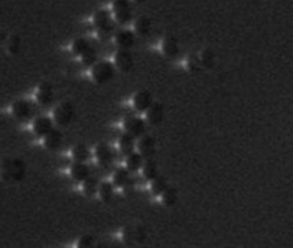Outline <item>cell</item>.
I'll return each instance as SVG.
<instances>
[{
    "instance_id": "cell-1",
    "label": "cell",
    "mask_w": 293,
    "mask_h": 248,
    "mask_svg": "<svg viewBox=\"0 0 293 248\" xmlns=\"http://www.w3.org/2000/svg\"><path fill=\"white\" fill-rule=\"evenodd\" d=\"M26 175V164L21 158H7L2 162V177L5 182H21Z\"/></svg>"
},
{
    "instance_id": "cell-2",
    "label": "cell",
    "mask_w": 293,
    "mask_h": 248,
    "mask_svg": "<svg viewBox=\"0 0 293 248\" xmlns=\"http://www.w3.org/2000/svg\"><path fill=\"white\" fill-rule=\"evenodd\" d=\"M115 75V67L108 61L98 62L92 67L91 77L93 81L98 84H104L109 81Z\"/></svg>"
},
{
    "instance_id": "cell-3",
    "label": "cell",
    "mask_w": 293,
    "mask_h": 248,
    "mask_svg": "<svg viewBox=\"0 0 293 248\" xmlns=\"http://www.w3.org/2000/svg\"><path fill=\"white\" fill-rule=\"evenodd\" d=\"M75 109L70 102H63L61 105L56 106L53 111V119L61 127H67L73 119Z\"/></svg>"
},
{
    "instance_id": "cell-4",
    "label": "cell",
    "mask_w": 293,
    "mask_h": 248,
    "mask_svg": "<svg viewBox=\"0 0 293 248\" xmlns=\"http://www.w3.org/2000/svg\"><path fill=\"white\" fill-rule=\"evenodd\" d=\"M124 128L126 130V133L136 138L144 136L146 126V122L140 117H127L124 121Z\"/></svg>"
},
{
    "instance_id": "cell-5",
    "label": "cell",
    "mask_w": 293,
    "mask_h": 248,
    "mask_svg": "<svg viewBox=\"0 0 293 248\" xmlns=\"http://www.w3.org/2000/svg\"><path fill=\"white\" fill-rule=\"evenodd\" d=\"M95 155L101 167L109 168L113 164L114 155L110 147L106 143H100L98 145L95 150Z\"/></svg>"
},
{
    "instance_id": "cell-6",
    "label": "cell",
    "mask_w": 293,
    "mask_h": 248,
    "mask_svg": "<svg viewBox=\"0 0 293 248\" xmlns=\"http://www.w3.org/2000/svg\"><path fill=\"white\" fill-rule=\"evenodd\" d=\"M115 64L123 72L131 71L134 66V57L127 49H119L115 55Z\"/></svg>"
},
{
    "instance_id": "cell-7",
    "label": "cell",
    "mask_w": 293,
    "mask_h": 248,
    "mask_svg": "<svg viewBox=\"0 0 293 248\" xmlns=\"http://www.w3.org/2000/svg\"><path fill=\"white\" fill-rule=\"evenodd\" d=\"M137 148L145 160L152 159L155 152V140L151 136H144L137 144Z\"/></svg>"
},
{
    "instance_id": "cell-8",
    "label": "cell",
    "mask_w": 293,
    "mask_h": 248,
    "mask_svg": "<svg viewBox=\"0 0 293 248\" xmlns=\"http://www.w3.org/2000/svg\"><path fill=\"white\" fill-rule=\"evenodd\" d=\"M164 115V108L162 103L153 102L146 110V120L150 125L157 126L162 123Z\"/></svg>"
},
{
    "instance_id": "cell-9",
    "label": "cell",
    "mask_w": 293,
    "mask_h": 248,
    "mask_svg": "<svg viewBox=\"0 0 293 248\" xmlns=\"http://www.w3.org/2000/svg\"><path fill=\"white\" fill-rule=\"evenodd\" d=\"M152 103V94L147 91L137 92L133 99V105L137 111H146Z\"/></svg>"
},
{
    "instance_id": "cell-10",
    "label": "cell",
    "mask_w": 293,
    "mask_h": 248,
    "mask_svg": "<svg viewBox=\"0 0 293 248\" xmlns=\"http://www.w3.org/2000/svg\"><path fill=\"white\" fill-rule=\"evenodd\" d=\"M36 99L42 106H48L53 99V88L48 82L41 83L36 92Z\"/></svg>"
},
{
    "instance_id": "cell-11",
    "label": "cell",
    "mask_w": 293,
    "mask_h": 248,
    "mask_svg": "<svg viewBox=\"0 0 293 248\" xmlns=\"http://www.w3.org/2000/svg\"><path fill=\"white\" fill-rule=\"evenodd\" d=\"M115 41L120 49L129 50L135 45L136 35L130 30L118 31L115 35Z\"/></svg>"
},
{
    "instance_id": "cell-12",
    "label": "cell",
    "mask_w": 293,
    "mask_h": 248,
    "mask_svg": "<svg viewBox=\"0 0 293 248\" xmlns=\"http://www.w3.org/2000/svg\"><path fill=\"white\" fill-rule=\"evenodd\" d=\"M53 129V124L51 118L46 117H38L33 124V130L39 137H46Z\"/></svg>"
},
{
    "instance_id": "cell-13",
    "label": "cell",
    "mask_w": 293,
    "mask_h": 248,
    "mask_svg": "<svg viewBox=\"0 0 293 248\" xmlns=\"http://www.w3.org/2000/svg\"><path fill=\"white\" fill-rule=\"evenodd\" d=\"M12 113L18 119H26L31 116L32 106L29 102L24 99L16 100L12 105Z\"/></svg>"
},
{
    "instance_id": "cell-14",
    "label": "cell",
    "mask_w": 293,
    "mask_h": 248,
    "mask_svg": "<svg viewBox=\"0 0 293 248\" xmlns=\"http://www.w3.org/2000/svg\"><path fill=\"white\" fill-rule=\"evenodd\" d=\"M62 138L63 136L61 132L53 128L45 137V146L50 151L58 150L62 144Z\"/></svg>"
},
{
    "instance_id": "cell-15",
    "label": "cell",
    "mask_w": 293,
    "mask_h": 248,
    "mask_svg": "<svg viewBox=\"0 0 293 248\" xmlns=\"http://www.w3.org/2000/svg\"><path fill=\"white\" fill-rule=\"evenodd\" d=\"M162 51L164 55L175 57L180 51V45L173 36H167L162 42Z\"/></svg>"
},
{
    "instance_id": "cell-16",
    "label": "cell",
    "mask_w": 293,
    "mask_h": 248,
    "mask_svg": "<svg viewBox=\"0 0 293 248\" xmlns=\"http://www.w3.org/2000/svg\"><path fill=\"white\" fill-rule=\"evenodd\" d=\"M71 175L76 181L84 182L91 176V172L84 162H75L71 165Z\"/></svg>"
},
{
    "instance_id": "cell-17",
    "label": "cell",
    "mask_w": 293,
    "mask_h": 248,
    "mask_svg": "<svg viewBox=\"0 0 293 248\" xmlns=\"http://www.w3.org/2000/svg\"><path fill=\"white\" fill-rule=\"evenodd\" d=\"M135 32L140 36H146L150 34L152 30V22L149 17L143 15L138 17L135 22Z\"/></svg>"
},
{
    "instance_id": "cell-18",
    "label": "cell",
    "mask_w": 293,
    "mask_h": 248,
    "mask_svg": "<svg viewBox=\"0 0 293 248\" xmlns=\"http://www.w3.org/2000/svg\"><path fill=\"white\" fill-rule=\"evenodd\" d=\"M119 149L125 156L135 152V137L127 133L122 135L119 139Z\"/></svg>"
},
{
    "instance_id": "cell-19",
    "label": "cell",
    "mask_w": 293,
    "mask_h": 248,
    "mask_svg": "<svg viewBox=\"0 0 293 248\" xmlns=\"http://www.w3.org/2000/svg\"><path fill=\"white\" fill-rule=\"evenodd\" d=\"M145 162V158L142 156L139 152H133L127 156L126 167L130 172H137L140 168L143 167Z\"/></svg>"
},
{
    "instance_id": "cell-20",
    "label": "cell",
    "mask_w": 293,
    "mask_h": 248,
    "mask_svg": "<svg viewBox=\"0 0 293 248\" xmlns=\"http://www.w3.org/2000/svg\"><path fill=\"white\" fill-rule=\"evenodd\" d=\"M130 179V172L128 171V169L127 167L120 168L115 172L113 176V184L116 187L124 188Z\"/></svg>"
},
{
    "instance_id": "cell-21",
    "label": "cell",
    "mask_w": 293,
    "mask_h": 248,
    "mask_svg": "<svg viewBox=\"0 0 293 248\" xmlns=\"http://www.w3.org/2000/svg\"><path fill=\"white\" fill-rule=\"evenodd\" d=\"M143 175L148 181H153L158 176L156 162L152 159H147L143 165Z\"/></svg>"
},
{
    "instance_id": "cell-22",
    "label": "cell",
    "mask_w": 293,
    "mask_h": 248,
    "mask_svg": "<svg viewBox=\"0 0 293 248\" xmlns=\"http://www.w3.org/2000/svg\"><path fill=\"white\" fill-rule=\"evenodd\" d=\"M72 157L75 162H85L91 157V152L85 145L79 144L72 150Z\"/></svg>"
},
{
    "instance_id": "cell-23",
    "label": "cell",
    "mask_w": 293,
    "mask_h": 248,
    "mask_svg": "<svg viewBox=\"0 0 293 248\" xmlns=\"http://www.w3.org/2000/svg\"><path fill=\"white\" fill-rule=\"evenodd\" d=\"M93 22L97 29L110 25V13L106 9L97 11L93 16Z\"/></svg>"
},
{
    "instance_id": "cell-24",
    "label": "cell",
    "mask_w": 293,
    "mask_h": 248,
    "mask_svg": "<svg viewBox=\"0 0 293 248\" xmlns=\"http://www.w3.org/2000/svg\"><path fill=\"white\" fill-rule=\"evenodd\" d=\"M98 194L102 201L106 203L110 202L114 195V184L108 182L101 183V185L98 188Z\"/></svg>"
},
{
    "instance_id": "cell-25",
    "label": "cell",
    "mask_w": 293,
    "mask_h": 248,
    "mask_svg": "<svg viewBox=\"0 0 293 248\" xmlns=\"http://www.w3.org/2000/svg\"><path fill=\"white\" fill-rule=\"evenodd\" d=\"M161 196H162V203L166 207H172L177 202L178 193L176 189H174V188H167Z\"/></svg>"
},
{
    "instance_id": "cell-26",
    "label": "cell",
    "mask_w": 293,
    "mask_h": 248,
    "mask_svg": "<svg viewBox=\"0 0 293 248\" xmlns=\"http://www.w3.org/2000/svg\"><path fill=\"white\" fill-rule=\"evenodd\" d=\"M98 182L96 178L90 177L86 179L83 184H82V189L83 192L86 194L87 196H93L95 195L97 193H98Z\"/></svg>"
},
{
    "instance_id": "cell-27",
    "label": "cell",
    "mask_w": 293,
    "mask_h": 248,
    "mask_svg": "<svg viewBox=\"0 0 293 248\" xmlns=\"http://www.w3.org/2000/svg\"><path fill=\"white\" fill-rule=\"evenodd\" d=\"M22 40L18 35L13 34L9 36L7 41V51L12 55H16L20 51Z\"/></svg>"
},
{
    "instance_id": "cell-28",
    "label": "cell",
    "mask_w": 293,
    "mask_h": 248,
    "mask_svg": "<svg viewBox=\"0 0 293 248\" xmlns=\"http://www.w3.org/2000/svg\"><path fill=\"white\" fill-rule=\"evenodd\" d=\"M200 60L202 62V66L206 69H211L213 66L215 65L216 62V55L211 49H205L202 52L199 54Z\"/></svg>"
},
{
    "instance_id": "cell-29",
    "label": "cell",
    "mask_w": 293,
    "mask_h": 248,
    "mask_svg": "<svg viewBox=\"0 0 293 248\" xmlns=\"http://www.w3.org/2000/svg\"><path fill=\"white\" fill-rule=\"evenodd\" d=\"M91 46L89 41L84 38H78L72 44V52L77 56H81L88 51Z\"/></svg>"
},
{
    "instance_id": "cell-30",
    "label": "cell",
    "mask_w": 293,
    "mask_h": 248,
    "mask_svg": "<svg viewBox=\"0 0 293 248\" xmlns=\"http://www.w3.org/2000/svg\"><path fill=\"white\" fill-rule=\"evenodd\" d=\"M152 192L154 195H162L164 191L169 187L167 185L166 180L163 176L158 175L153 181H152Z\"/></svg>"
},
{
    "instance_id": "cell-31",
    "label": "cell",
    "mask_w": 293,
    "mask_h": 248,
    "mask_svg": "<svg viewBox=\"0 0 293 248\" xmlns=\"http://www.w3.org/2000/svg\"><path fill=\"white\" fill-rule=\"evenodd\" d=\"M81 57V61L85 66H93L96 64L97 59H98V53L97 51L91 47L88 51H85Z\"/></svg>"
},
{
    "instance_id": "cell-32",
    "label": "cell",
    "mask_w": 293,
    "mask_h": 248,
    "mask_svg": "<svg viewBox=\"0 0 293 248\" xmlns=\"http://www.w3.org/2000/svg\"><path fill=\"white\" fill-rule=\"evenodd\" d=\"M202 62L200 57L197 54H191L187 61V68L191 72H197L202 68Z\"/></svg>"
},
{
    "instance_id": "cell-33",
    "label": "cell",
    "mask_w": 293,
    "mask_h": 248,
    "mask_svg": "<svg viewBox=\"0 0 293 248\" xmlns=\"http://www.w3.org/2000/svg\"><path fill=\"white\" fill-rule=\"evenodd\" d=\"M112 10L114 15L123 11L131 10L130 0H114L112 4Z\"/></svg>"
},
{
    "instance_id": "cell-34",
    "label": "cell",
    "mask_w": 293,
    "mask_h": 248,
    "mask_svg": "<svg viewBox=\"0 0 293 248\" xmlns=\"http://www.w3.org/2000/svg\"><path fill=\"white\" fill-rule=\"evenodd\" d=\"M133 18L131 10L123 11L120 13L115 14V19L120 25H127L129 24Z\"/></svg>"
},
{
    "instance_id": "cell-35",
    "label": "cell",
    "mask_w": 293,
    "mask_h": 248,
    "mask_svg": "<svg viewBox=\"0 0 293 248\" xmlns=\"http://www.w3.org/2000/svg\"><path fill=\"white\" fill-rule=\"evenodd\" d=\"M123 239L125 243L128 246H133L136 242V236H135V228L133 227H127L124 229L123 232Z\"/></svg>"
},
{
    "instance_id": "cell-36",
    "label": "cell",
    "mask_w": 293,
    "mask_h": 248,
    "mask_svg": "<svg viewBox=\"0 0 293 248\" xmlns=\"http://www.w3.org/2000/svg\"><path fill=\"white\" fill-rule=\"evenodd\" d=\"M98 37L101 41H107L113 36V26L111 25L98 28Z\"/></svg>"
},
{
    "instance_id": "cell-37",
    "label": "cell",
    "mask_w": 293,
    "mask_h": 248,
    "mask_svg": "<svg viewBox=\"0 0 293 248\" xmlns=\"http://www.w3.org/2000/svg\"><path fill=\"white\" fill-rule=\"evenodd\" d=\"M95 246V239L90 235L83 236L78 242V248H91Z\"/></svg>"
},
{
    "instance_id": "cell-38",
    "label": "cell",
    "mask_w": 293,
    "mask_h": 248,
    "mask_svg": "<svg viewBox=\"0 0 293 248\" xmlns=\"http://www.w3.org/2000/svg\"><path fill=\"white\" fill-rule=\"evenodd\" d=\"M135 236H136V242L138 244L145 243L146 240V229L142 227L135 228Z\"/></svg>"
},
{
    "instance_id": "cell-39",
    "label": "cell",
    "mask_w": 293,
    "mask_h": 248,
    "mask_svg": "<svg viewBox=\"0 0 293 248\" xmlns=\"http://www.w3.org/2000/svg\"><path fill=\"white\" fill-rule=\"evenodd\" d=\"M134 2H136L137 4H141V3H144V2H146V0H133Z\"/></svg>"
}]
</instances>
